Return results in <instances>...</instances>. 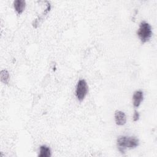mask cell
Wrapping results in <instances>:
<instances>
[{"instance_id":"obj_1","label":"cell","mask_w":157,"mask_h":157,"mask_svg":"<svg viewBox=\"0 0 157 157\" xmlns=\"http://www.w3.org/2000/svg\"><path fill=\"white\" fill-rule=\"evenodd\" d=\"M139 144V139L135 137L121 136L117 138V145L121 153L124 152L126 148H134Z\"/></svg>"},{"instance_id":"obj_2","label":"cell","mask_w":157,"mask_h":157,"mask_svg":"<svg viewBox=\"0 0 157 157\" xmlns=\"http://www.w3.org/2000/svg\"><path fill=\"white\" fill-rule=\"evenodd\" d=\"M137 34L142 43L148 41L152 35L151 26L145 21H141Z\"/></svg>"},{"instance_id":"obj_3","label":"cell","mask_w":157,"mask_h":157,"mask_svg":"<svg viewBox=\"0 0 157 157\" xmlns=\"http://www.w3.org/2000/svg\"><path fill=\"white\" fill-rule=\"evenodd\" d=\"M88 87L86 82L84 79L80 80L77 85L75 90V95L78 100L82 101L85 98L88 93Z\"/></svg>"},{"instance_id":"obj_4","label":"cell","mask_w":157,"mask_h":157,"mask_svg":"<svg viewBox=\"0 0 157 157\" xmlns=\"http://www.w3.org/2000/svg\"><path fill=\"white\" fill-rule=\"evenodd\" d=\"M115 120L117 125L122 126L126 122V117L125 113L120 110H116L115 112Z\"/></svg>"},{"instance_id":"obj_5","label":"cell","mask_w":157,"mask_h":157,"mask_svg":"<svg viewBox=\"0 0 157 157\" xmlns=\"http://www.w3.org/2000/svg\"><path fill=\"white\" fill-rule=\"evenodd\" d=\"M143 98H144V94L142 91L138 90L134 93L132 99H133V105L134 107H138L140 105L141 102L143 101Z\"/></svg>"},{"instance_id":"obj_6","label":"cell","mask_w":157,"mask_h":157,"mask_svg":"<svg viewBox=\"0 0 157 157\" xmlns=\"http://www.w3.org/2000/svg\"><path fill=\"white\" fill-rule=\"evenodd\" d=\"M13 6L17 13L18 14H21L25 9L26 2L23 0H16L13 2Z\"/></svg>"},{"instance_id":"obj_7","label":"cell","mask_w":157,"mask_h":157,"mask_svg":"<svg viewBox=\"0 0 157 157\" xmlns=\"http://www.w3.org/2000/svg\"><path fill=\"white\" fill-rule=\"evenodd\" d=\"M39 157H50L51 156L50 148L47 145H43L40 147V153L38 155Z\"/></svg>"},{"instance_id":"obj_8","label":"cell","mask_w":157,"mask_h":157,"mask_svg":"<svg viewBox=\"0 0 157 157\" xmlns=\"http://www.w3.org/2000/svg\"><path fill=\"white\" fill-rule=\"evenodd\" d=\"M0 78L1 81L7 84L9 81V73L6 70H2L1 71L0 73Z\"/></svg>"},{"instance_id":"obj_9","label":"cell","mask_w":157,"mask_h":157,"mask_svg":"<svg viewBox=\"0 0 157 157\" xmlns=\"http://www.w3.org/2000/svg\"><path fill=\"white\" fill-rule=\"evenodd\" d=\"M139 119V113L137 110H135L133 115V120L134 121H137Z\"/></svg>"},{"instance_id":"obj_10","label":"cell","mask_w":157,"mask_h":157,"mask_svg":"<svg viewBox=\"0 0 157 157\" xmlns=\"http://www.w3.org/2000/svg\"><path fill=\"white\" fill-rule=\"evenodd\" d=\"M3 156H4L2 155V153L1 152V153H0V157H3Z\"/></svg>"}]
</instances>
